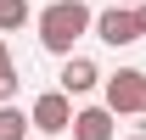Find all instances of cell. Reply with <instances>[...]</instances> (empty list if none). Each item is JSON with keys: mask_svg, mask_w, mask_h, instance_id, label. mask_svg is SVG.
Segmentation results:
<instances>
[{"mask_svg": "<svg viewBox=\"0 0 146 140\" xmlns=\"http://www.w3.org/2000/svg\"><path fill=\"white\" fill-rule=\"evenodd\" d=\"M34 28H39V45H45L51 56H73L79 39L96 34V11L84 6V0H51V6L34 17Z\"/></svg>", "mask_w": 146, "mask_h": 140, "instance_id": "cell-1", "label": "cell"}, {"mask_svg": "<svg viewBox=\"0 0 146 140\" xmlns=\"http://www.w3.org/2000/svg\"><path fill=\"white\" fill-rule=\"evenodd\" d=\"M96 39L112 45V51L141 45V39H146V11H141V6H107V11H96Z\"/></svg>", "mask_w": 146, "mask_h": 140, "instance_id": "cell-2", "label": "cell"}, {"mask_svg": "<svg viewBox=\"0 0 146 140\" xmlns=\"http://www.w3.org/2000/svg\"><path fill=\"white\" fill-rule=\"evenodd\" d=\"M107 106L118 118H146V73L141 67H118L107 79Z\"/></svg>", "mask_w": 146, "mask_h": 140, "instance_id": "cell-3", "label": "cell"}, {"mask_svg": "<svg viewBox=\"0 0 146 140\" xmlns=\"http://www.w3.org/2000/svg\"><path fill=\"white\" fill-rule=\"evenodd\" d=\"M28 118H34L39 135H68V129H73V95L62 84H56V90H39L34 106H28Z\"/></svg>", "mask_w": 146, "mask_h": 140, "instance_id": "cell-4", "label": "cell"}, {"mask_svg": "<svg viewBox=\"0 0 146 140\" xmlns=\"http://www.w3.org/2000/svg\"><path fill=\"white\" fill-rule=\"evenodd\" d=\"M56 84L68 90V95H90V90H96V84H107V79H101V67H96L90 56H62Z\"/></svg>", "mask_w": 146, "mask_h": 140, "instance_id": "cell-5", "label": "cell"}, {"mask_svg": "<svg viewBox=\"0 0 146 140\" xmlns=\"http://www.w3.org/2000/svg\"><path fill=\"white\" fill-rule=\"evenodd\" d=\"M112 106H79L73 112V140H118V129H112Z\"/></svg>", "mask_w": 146, "mask_h": 140, "instance_id": "cell-6", "label": "cell"}, {"mask_svg": "<svg viewBox=\"0 0 146 140\" xmlns=\"http://www.w3.org/2000/svg\"><path fill=\"white\" fill-rule=\"evenodd\" d=\"M28 129H34V118H28L17 101L0 106V140H28Z\"/></svg>", "mask_w": 146, "mask_h": 140, "instance_id": "cell-7", "label": "cell"}, {"mask_svg": "<svg viewBox=\"0 0 146 140\" xmlns=\"http://www.w3.org/2000/svg\"><path fill=\"white\" fill-rule=\"evenodd\" d=\"M28 22V0H0V34H17Z\"/></svg>", "mask_w": 146, "mask_h": 140, "instance_id": "cell-8", "label": "cell"}, {"mask_svg": "<svg viewBox=\"0 0 146 140\" xmlns=\"http://www.w3.org/2000/svg\"><path fill=\"white\" fill-rule=\"evenodd\" d=\"M17 90H23V73H17V67H0V106L17 101Z\"/></svg>", "mask_w": 146, "mask_h": 140, "instance_id": "cell-9", "label": "cell"}, {"mask_svg": "<svg viewBox=\"0 0 146 140\" xmlns=\"http://www.w3.org/2000/svg\"><path fill=\"white\" fill-rule=\"evenodd\" d=\"M0 67H11V51H6V34H0Z\"/></svg>", "mask_w": 146, "mask_h": 140, "instance_id": "cell-10", "label": "cell"}, {"mask_svg": "<svg viewBox=\"0 0 146 140\" xmlns=\"http://www.w3.org/2000/svg\"><path fill=\"white\" fill-rule=\"evenodd\" d=\"M112 6H146V0H112Z\"/></svg>", "mask_w": 146, "mask_h": 140, "instance_id": "cell-11", "label": "cell"}, {"mask_svg": "<svg viewBox=\"0 0 146 140\" xmlns=\"http://www.w3.org/2000/svg\"><path fill=\"white\" fill-rule=\"evenodd\" d=\"M129 140H146V135H129Z\"/></svg>", "mask_w": 146, "mask_h": 140, "instance_id": "cell-12", "label": "cell"}, {"mask_svg": "<svg viewBox=\"0 0 146 140\" xmlns=\"http://www.w3.org/2000/svg\"><path fill=\"white\" fill-rule=\"evenodd\" d=\"M141 11H146V6H141Z\"/></svg>", "mask_w": 146, "mask_h": 140, "instance_id": "cell-13", "label": "cell"}]
</instances>
